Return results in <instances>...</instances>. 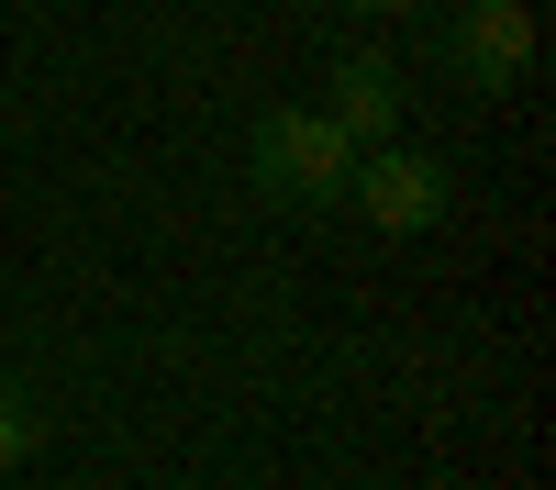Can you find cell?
Wrapping results in <instances>:
<instances>
[{
  "label": "cell",
  "instance_id": "1",
  "mask_svg": "<svg viewBox=\"0 0 556 490\" xmlns=\"http://www.w3.org/2000/svg\"><path fill=\"white\" fill-rule=\"evenodd\" d=\"M245 178H256V201H278V212H323V201H345L356 146L323 123V101L312 112H267L256 146H245Z\"/></svg>",
  "mask_w": 556,
  "mask_h": 490
},
{
  "label": "cell",
  "instance_id": "2",
  "mask_svg": "<svg viewBox=\"0 0 556 490\" xmlns=\"http://www.w3.org/2000/svg\"><path fill=\"white\" fill-rule=\"evenodd\" d=\"M345 201L379 223V235H434V223H445V167H434V156H412L401 134H390V146H356Z\"/></svg>",
  "mask_w": 556,
  "mask_h": 490
},
{
  "label": "cell",
  "instance_id": "3",
  "mask_svg": "<svg viewBox=\"0 0 556 490\" xmlns=\"http://www.w3.org/2000/svg\"><path fill=\"white\" fill-rule=\"evenodd\" d=\"M445 67L468 89H513L534 67V12H523V0H468V12L445 23Z\"/></svg>",
  "mask_w": 556,
  "mask_h": 490
},
{
  "label": "cell",
  "instance_id": "4",
  "mask_svg": "<svg viewBox=\"0 0 556 490\" xmlns=\"http://www.w3.org/2000/svg\"><path fill=\"white\" fill-rule=\"evenodd\" d=\"M323 123H334L345 146H390V134H401V67H390V56H334Z\"/></svg>",
  "mask_w": 556,
  "mask_h": 490
},
{
  "label": "cell",
  "instance_id": "5",
  "mask_svg": "<svg viewBox=\"0 0 556 490\" xmlns=\"http://www.w3.org/2000/svg\"><path fill=\"white\" fill-rule=\"evenodd\" d=\"M23 457H34V401L0 379V468H23Z\"/></svg>",
  "mask_w": 556,
  "mask_h": 490
},
{
  "label": "cell",
  "instance_id": "6",
  "mask_svg": "<svg viewBox=\"0 0 556 490\" xmlns=\"http://www.w3.org/2000/svg\"><path fill=\"white\" fill-rule=\"evenodd\" d=\"M334 12H367V23H390V12H412V0H334Z\"/></svg>",
  "mask_w": 556,
  "mask_h": 490
},
{
  "label": "cell",
  "instance_id": "7",
  "mask_svg": "<svg viewBox=\"0 0 556 490\" xmlns=\"http://www.w3.org/2000/svg\"><path fill=\"white\" fill-rule=\"evenodd\" d=\"M523 12H545V0H523Z\"/></svg>",
  "mask_w": 556,
  "mask_h": 490
}]
</instances>
